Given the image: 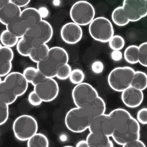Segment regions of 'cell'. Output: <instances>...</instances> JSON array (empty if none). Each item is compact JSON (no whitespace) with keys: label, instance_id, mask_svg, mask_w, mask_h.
<instances>
[{"label":"cell","instance_id":"6da1fadb","mask_svg":"<svg viewBox=\"0 0 147 147\" xmlns=\"http://www.w3.org/2000/svg\"><path fill=\"white\" fill-rule=\"evenodd\" d=\"M69 56L66 50L61 47H53L49 49L46 59L37 63L38 70L47 78H54L61 65L68 63Z\"/></svg>","mask_w":147,"mask_h":147},{"label":"cell","instance_id":"7a4b0ae2","mask_svg":"<svg viewBox=\"0 0 147 147\" xmlns=\"http://www.w3.org/2000/svg\"><path fill=\"white\" fill-rule=\"evenodd\" d=\"M93 119L86 107H74L66 114L65 123L69 131L80 134L88 129Z\"/></svg>","mask_w":147,"mask_h":147},{"label":"cell","instance_id":"3957f363","mask_svg":"<svg viewBox=\"0 0 147 147\" xmlns=\"http://www.w3.org/2000/svg\"><path fill=\"white\" fill-rule=\"evenodd\" d=\"M12 129L16 138L21 142H25L38 133V123L33 116L22 115L14 121Z\"/></svg>","mask_w":147,"mask_h":147},{"label":"cell","instance_id":"277c9868","mask_svg":"<svg viewBox=\"0 0 147 147\" xmlns=\"http://www.w3.org/2000/svg\"><path fill=\"white\" fill-rule=\"evenodd\" d=\"M53 36V28L47 21L42 20L28 29L23 38L28 40L33 47L47 44Z\"/></svg>","mask_w":147,"mask_h":147},{"label":"cell","instance_id":"5b68a950","mask_svg":"<svg viewBox=\"0 0 147 147\" xmlns=\"http://www.w3.org/2000/svg\"><path fill=\"white\" fill-rule=\"evenodd\" d=\"M135 71L128 66L116 67L109 74L107 82L109 87L117 92H122L130 87Z\"/></svg>","mask_w":147,"mask_h":147},{"label":"cell","instance_id":"8992f818","mask_svg":"<svg viewBox=\"0 0 147 147\" xmlns=\"http://www.w3.org/2000/svg\"><path fill=\"white\" fill-rule=\"evenodd\" d=\"M69 16L72 22L80 26L89 25L93 21L95 11L93 6L87 1H78L71 8Z\"/></svg>","mask_w":147,"mask_h":147},{"label":"cell","instance_id":"52a82bcc","mask_svg":"<svg viewBox=\"0 0 147 147\" xmlns=\"http://www.w3.org/2000/svg\"><path fill=\"white\" fill-rule=\"evenodd\" d=\"M89 33L94 40L106 43L114 35V27L109 20L99 17L94 18L89 24Z\"/></svg>","mask_w":147,"mask_h":147},{"label":"cell","instance_id":"ba28073f","mask_svg":"<svg viewBox=\"0 0 147 147\" xmlns=\"http://www.w3.org/2000/svg\"><path fill=\"white\" fill-rule=\"evenodd\" d=\"M99 96L97 90L91 84L83 82L76 85L72 97L76 107H87Z\"/></svg>","mask_w":147,"mask_h":147},{"label":"cell","instance_id":"9c48e42d","mask_svg":"<svg viewBox=\"0 0 147 147\" xmlns=\"http://www.w3.org/2000/svg\"><path fill=\"white\" fill-rule=\"evenodd\" d=\"M140 137V124L133 117L127 127L121 131H114L111 136L115 143L122 146L128 143L139 140Z\"/></svg>","mask_w":147,"mask_h":147},{"label":"cell","instance_id":"30bf717a","mask_svg":"<svg viewBox=\"0 0 147 147\" xmlns=\"http://www.w3.org/2000/svg\"><path fill=\"white\" fill-rule=\"evenodd\" d=\"M34 91L42 102L54 101L59 94V86L54 78H46L39 84L34 87Z\"/></svg>","mask_w":147,"mask_h":147},{"label":"cell","instance_id":"8fae6325","mask_svg":"<svg viewBox=\"0 0 147 147\" xmlns=\"http://www.w3.org/2000/svg\"><path fill=\"white\" fill-rule=\"evenodd\" d=\"M122 7L129 22H137L147 16V0H124Z\"/></svg>","mask_w":147,"mask_h":147},{"label":"cell","instance_id":"7c38bea8","mask_svg":"<svg viewBox=\"0 0 147 147\" xmlns=\"http://www.w3.org/2000/svg\"><path fill=\"white\" fill-rule=\"evenodd\" d=\"M90 132L101 134L111 137L114 129L110 118L107 114H103L94 117L88 128Z\"/></svg>","mask_w":147,"mask_h":147},{"label":"cell","instance_id":"4fadbf2b","mask_svg":"<svg viewBox=\"0 0 147 147\" xmlns=\"http://www.w3.org/2000/svg\"><path fill=\"white\" fill-rule=\"evenodd\" d=\"M3 81L13 91L17 97L24 95L28 88V83L23 74L18 72H10Z\"/></svg>","mask_w":147,"mask_h":147},{"label":"cell","instance_id":"5bb4252c","mask_svg":"<svg viewBox=\"0 0 147 147\" xmlns=\"http://www.w3.org/2000/svg\"><path fill=\"white\" fill-rule=\"evenodd\" d=\"M61 37L67 44L74 45L80 41L83 36V30L78 24L69 22L63 25L61 29Z\"/></svg>","mask_w":147,"mask_h":147},{"label":"cell","instance_id":"9a60e30c","mask_svg":"<svg viewBox=\"0 0 147 147\" xmlns=\"http://www.w3.org/2000/svg\"><path fill=\"white\" fill-rule=\"evenodd\" d=\"M121 93L122 102L126 107L131 109L139 107L144 100L143 92L132 87H128Z\"/></svg>","mask_w":147,"mask_h":147},{"label":"cell","instance_id":"2e32d148","mask_svg":"<svg viewBox=\"0 0 147 147\" xmlns=\"http://www.w3.org/2000/svg\"><path fill=\"white\" fill-rule=\"evenodd\" d=\"M108 115L111 121L114 131H121L125 129L132 117L127 110L122 108L114 109Z\"/></svg>","mask_w":147,"mask_h":147},{"label":"cell","instance_id":"e0dca14e","mask_svg":"<svg viewBox=\"0 0 147 147\" xmlns=\"http://www.w3.org/2000/svg\"><path fill=\"white\" fill-rule=\"evenodd\" d=\"M22 10L20 8L16 6L13 3L9 2L0 10V23L7 26L20 17Z\"/></svg>","mask_w":147,"mask_h":147},{"label":"cell","instance_id":"ac0fdd59","mask_svg":"<svg viewBox=\"0 0 147 147\" xmlns=\"http://www.w3.org/2000/svg\"><path fill=\"white\" fill-rule=\"evenodd\" d=\"M20 18L28 29L42 20L38 9L33 7L22 10Z\"/></svg>","mask_w":147,"mask_h":147},{"label":"cell","instance_id":"d6986e66","mask_svg":"<svg viewBox=\"0 0 147 147\" xmlns=\"http://www.w3.org/2000/svg\"><path fill=\"white\" fill-rule=\"evenodd\" d=\"M86 140L89 147H114V143L109 137L90 132Z\"/></svg>","mask_w":147,"mask_h":147},{"label":"cell","instance_id":"ffe728a7","mask_svg":"<svg viewBox=\"0 0 147 147\" xmlns=\"http://www.w3.org/2000/svg\"><path fill=\"white\" fill-rule=\"evenodd\" d=\"M23 75L28 83H31L34 87L39 84L47 77L40 72L36 68L28 67L24 69Z\"/></svg>","mask_w":147,"mask_h":147},{"label":"cell","instance_id":"44dd1931","mask_svg":"<svg viewBox=\"0 0 147 147\" xmlns=\"http://www.w3.org/2000/svg\"><path fill=\"white\" fill-rule=\"evenodd\" d=\"M17 98L13 91L2 80L0 83V102L9 106L13 104Z\"/></svg>","mask_w":147,"mask_h":147},{"label":"cell","instance_id":"7402d4cb","mask_svg":"<svg viewBox=\"0 0 147 147\" xmlns=\"http://www.w3.org/2000/svg\"><path fill=\"white\" fill-rule=\"evenodd\" d=\"M50 48L47 44L36 45L32 47L29 57L35 63H39L45 60L49 54Z\"/></svg>","mask_w":147,"mask_h":147},{"label":"cell","instance_id":"603a6c76","mask_svg":"<svg viewBox=\"0 0 147 147\" xmlns=\"http://www.w3.org/2000/svg\"><path fill=\"white\" fill-rule=\"evenodd\" d=\"M6 27L7 30L18 39L23 38L28 29L20 17L8 24Z\"/></svg>","mask_w":147,"mask_h":147},{"label":"cell","instance_id":"cb8c5ba5","mask_svg":"<svg viewBox=\"0 0 147 147\" xmlns=\"http://www.w3.org/2000/svg\"><path fill=\"white\" fill-rule=\"evenodd\" d=\"M86 108L94 118L96 116L105 114L107 107L104 100L101 97L98 96Z\"/></svg>","mask_w":147,"mask_h":147},{"label":"cell","instance_id":"d4e9b609","mask_svg":"<svg viewBox=\"0 0 147 147\" xmlns=\"http://www.w3.org/2000/svg\"><path fill=\"white\" fill-rule=\"evenodd\" d=\"M130 87L141 91L144 90L147 87V76L142 71H135Z\"/></svg>","mask_w":147,"mask_h":147},{"label":"cell","instance_id":"484cf974","mask_svg":"<svg viewBox=\"0 0 147 147\" xmlns=\"http://www.w3.org/2000/svg\"><path fill=\"white\" fill-rule=\"evenodd\" d=\"M111 18L114 24L119 27L125 26L129 23L122 6H119L114 9L111 14Z\"/></svg>","mask_w":147,"mask_h":147},{"label":"cell","instance_id":"4316f807","mask_svg":"<svg viewBox=\"0 0 147 147\" xmlns=\"http://www.w3.org/2000/svg\"><path fill=\"white\" fill-rule=\"evenodd\" d=\"M28 147H49V141L44 134L36 133L27 140Z\"/></svg>","mask_w":147,"mask_h":147},{"label":"cell","instance_id":"83f0119b","mask_svg":"<svg viewBox=\"0 0 147 147\" xmlns=\"http://www.w3.org/2000/svg\"><path fill=\"white\" fill-rule=\"evenodd\" d=\"M19 39L6 29L2 31L0 34V42L3 47L12 48L16 46Z\"/></svg>","mask_w":147,"mask_h":147},{"label":"cell","instance_id":"f1b7e54d","mask_svg":"<svg viewBox=\"0 0 147 147\" xmlns=\"http://www.w3.org/2000/svg\"><path fill=\"white\" fill-rule=\"evenodd\" d=\"M138 47L130 45L127 47L124 52V58L128 63L134 65L138 63Z\"/></svg>","mask_w":147,"mask_h":147},{"label":"cell","instance_id":"f546056e","mask_svg":"<svg viewBox=\"0 0 147 147\" xmlns=\"http://www.w3.org/2000/svg\"><path fill=\"white\" fill-rule=\"evenodd\" d=\"M33 47L30 43L24 38H22L18 40L16 49L18 54L24 57H29L30 52Z\"/></svg>","mask_w":147,"mask_h":147},{"label":"cell","instance_id":"4dcf8cb0","mask_svg":"<svg viewBox=\"0 0 147 147\" xmlns=\"http://www.w3.org/2000/svg\"><path fill=\"white\" fill-rule=\"evenodd\" d=\"M11 60L0 56V77H6L11 72L12 63Z\"/></svg>","mask_w":147,"mask_h":147},{"label":"cell","instance_id":"1f68e13d","mask_svg":"<svg viewBox=\"0 0 147 147\" xmlns=\"http://www.w3.org/2000/svg\"><path fill=\"white\" fill-rule=\"evenodd\" d=\"M108 42L110 49L113 51H121L125 45V41L124 39L119 35H114Z\"/></svg>","mask_w":147,"mask_h":147},{"label":"cell","instance_id":"d6a6232c","mask_svg":"<svg viewBox=\"0 0 147 147\" xmlns=\"http://www.w3.org/2000/svg\"><path fill=\"white\" fill-rule=\"evenodd\" d=\"M71 71L72 68L68 63L62 65L58 68L55 77L60 80H66L69 78Z\"/></svg>","mask_w":147,"mask_h":147},{"label":"cell","instance_id":"836d02e7","mask_svg":"<svg viewBox=\"0 0 147 147\" xmlns=\"http://www.w3.org/2000/svg\"><path fill=\"white\" fill-rule=\"evenodd\" d=\"M69 79L72 84L78 85L83 82L85 79V74L80 69H74L72 70Z\"/></svg>","mask_w":147,"mask_h":147},{"label":"cell","instance_id":"e575fe53","mask_svg":"<svg viewBox=\"0 0 147 147\" xmlns=\"http://www.w3.org/2000/svg\"><path fill=\"white\" fill-rule=\"evenodd\" d=\"M138 63L144 67H147V42H144L138 47Z\"/></svg>","mask_w":147,"mask_h":147},{"label":"cell","instance_id":"d590c367","mask_svg":"<svg viewBox=\"0 0 147 147\" xmlns=\"http://www.w3.org/2000/svg\"><path fill=\"white\" fill-rule=\"evenodd\" d=\"M9 117L8 106L0 102V126L4 125Z\"/></svg>","mask_w":147,"mask_h":147},{"label":"cell","instance_id":"8d00e7d4","mask_svg":"<svg viewBox=\"0 0 147 147\" xmlns=\"http://www.w3.org/2000/svg\"><path fill=\"white\" fill-rule=\"evenodd\" d=\"M28 100L29 104L34 107H38L42 102L39 96L34 90L31 92L29 94Z\"/></svg>","mask_w":147,"mask_h":147},{"label":"cell","instance_id":"74e56055","mask_svg":"<svg viewBox=\"0 0 147 147\" xmlns=\"http://www.w3.org/2000/svg\"><path fill=\"white\" fill-rule=\"evenodd\" d=\"M137 121L140 124L146 125L147 124V108H142L138 111L137 114Z\"/></svg>","mask_w":147,"mask_h":147},{"label":"cell","instance_id":"f35d334b","mask_svg":"<svg viewBox=\"0 0 147 147\" xmlns=\"http://www.w3.org/2000/svg\"><path fill=\"white\" fill-rule=\"evenodd\" d=\"M104 66L102 62L96 61L94 62L92 65V69L94 74H100L104 71Z\"/></svg>","mask_w":147,"mask_h":147},{"label":"cell","instance_id":"ab89813d","mask_svg":"<svg viewBox=\"0 0 147 147\" xmlns=\"http://www.w3.org/2000/svg\"><path fill=\"white\" fill-rule=\"evenodd\" d=\"M122 147H146L144 143L140 140H135L122 146Z\"/></svg>","mask_w":147,"mask_h":147},{"label":"cell","instance_id":"60d3db41","mask_svg":"<svg viewBox=\"0 0 147 147\" xmlns=\"http://www.w3.org/2000/svg\"><path fill=\"white\" fill-rule=\"evenodd\" d=\"M10 2L19 8L26 7L29 5L30 0H10Z\"/></svg>","mask_w":147,"mask_h":147},{"label":"cell","instance_id":"b9f144b4","mask_svg":"<svg viewBox=\"0 0 147 147\" xmlns=\"http://www.w3.org/2000/svg\"><path fill=\"white\" fill-rule=\"evenodd\" d=\"M111 57L113 60L119 61L122 59V53L121 51L114 50L111 54Z\"/></svg>","mask_w":147,"mask_h":147},{"label":"cell","instance_id":"7bdbcfd3","mask_svg":"<svg viewBox=\"0 0 147 147\" xmlns=\"http://www.w3.org/2000/svg\"><path fill=\"white\" fill-rule=\"evenodd\" d=\"M38 11L40 13L42 18L47 17L49 14V11L46 7H41L39 9H38Z\"/></svg>","mask_w":147,"mask_h":147},{"label":"cell","instance_id":"ee69618b","mask_svg":"<svg viewBox=\"0 0 147 147\" xmlns=\"http://www.w3.org/2000/svg\"><path fill=\"white\" fill-rule=\"evenodd\" d=\"M75 147H89L87 141L86 140H82L79 141Z\"/></svg>","mask_w":147,"mask_h":147},{"label":"cell","instance_id":"f6af8a7d","mask_svg":"<svg viewBox=\"0 0 147 147\" xmlns=\"http://www.w3.org/2000/svg\"><path fill=\"white\" fill-rule=\"evenodd\" d=\"M9 0H0V10L5 7L7 3H8Z\"/></svg>","mask_w":147,"mask_h":147},{"label":"cell","instance_id":"bcb514c9","mask_svg":"<svg viewBox=\"0 0 147 147\" xmlns=\"http://www.w3.org/2000/svg\"><path fill=\"white\" fill-rule=\"evenodd\" d=\"M62 147H74L73 146H63Z\"/></svg>","mask_w":147,"mask_h":147},{"label":"cell","instance_id":"7dc6e473","mask_svg":"<svg viewBox=\"0 0 147 147\" xmlns=\"http://www.w3.org/2000/svg\"><path fill=\"white\" fill-rule=\"evenodd\" d=\"M2 47V45H1V44L0 43V49H1V47Z\"/></svg>","mask_w":147,"mask_h":147},{"label":"cell","instance_id":"c3c4849f","mask_svg":"<svg viewBox=\"0 0 147 147\" xmlns=\"http://www.w3.org/2000/svg\"><path fill=\"white\" fill-rule=\"evenodd\" d=\"M2 82V80H1V77H0V83Z\"/></svg>","mask_w":147,"mask_h":147}]
</instances>
